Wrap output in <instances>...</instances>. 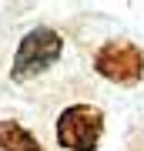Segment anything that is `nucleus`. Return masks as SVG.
<instances>
[{
  "label": "nucleus",
  "mask_w": 144,
  "mask_h": 151,
  "mask_svg": "<svg viewBox=\"0 0 144 151\" xmlns=\"http://www.w3.org/2000/svg\"><path fill=\"white\" fill-rule=\"evenodd\" d=\"M60 57H64V34L57 27H47V24L30 27L10 57L7 77L20 91H34L37 84L44 87V81L60 67Z\"/></svg>",
  "instance_id": "1"
},
{
  "label": "nucleus",
  "mask_w": 144,
  "mask_h": 151,
  "mask_svg": "<svg viewBox=\"0 0 144 151\" xmlns=\"http://www.w3.org/2000/svg\"><path fill=\"white\" fill-rule=\"evenodd\" d=\"M104 128V108L91 97H70L54 114V141L64 151H97Z\"/></svg>",
  "instance_id": "2"
},
{
  "label": "nucleus",
  "mask_w": 144,
  "mask_h": 151,
  "mask_svg": "<svg viewBox=\"0 0 144 151\" xmlns=\"http://www.w3.org/2000/svg\"><path fill=\"white\" fill-rule=\"evenodd\" d=\"M91 70L117 87H138L144 81V47L131 37H107L91 47Z\"/></svg>",
  "instance_id": "3"
},
{
  "label": "nucleus",
  "mask_w": 144,
  "mask_h": 151,
  "mask_svg": "<svg viewBox=\"0 0 144 151\" xmlns=\"http://www.w3.org/2000/svg\"><path fill=\"white\" fill-rule=\"evenodd\" d=\"M0 151H47L34 131H27L20 121L0 118Z\"/></svg>",
  "instance_id": "4"
},
{
  "label": "nucleus",
  "mask_w": 144,
  "mask_h": 151,
  "mask_svg": "<svg viewBox=\"0 0 144 151\" xmlns=\"http://www.w3.org/2000/svg\"><path fill=\"white\" fill-rule=\"evenodd\" d=\"M121 151H144V124H141V128L128 138V145H124Z\"/></svg>",
  "instance_id": "5"
}]
</instances>
